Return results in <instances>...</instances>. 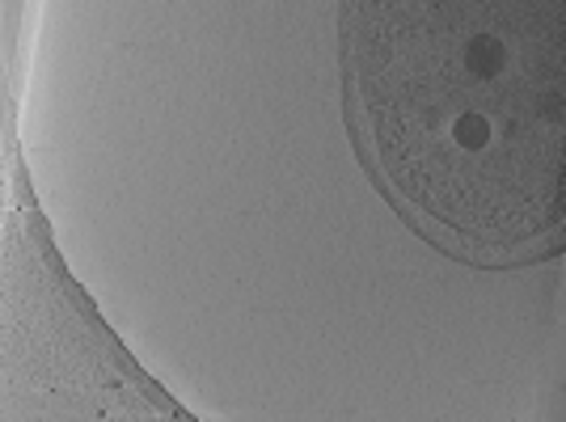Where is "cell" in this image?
<instances>
[{"instance_id":"obj_1","label":"cell","mask_w":566,"mask_h":422,"mask_svg":"<svg viewBox=\"0 0 566 422\" xmlns=\"http://www.w3.org/2000/svg\"><path fill=\"white\" fill-rule=\"evenodd\" d=\"M355 68L380 161L410 203L486 250L563 208V9L368 0Z\"/></svg>"}]
</instances>
